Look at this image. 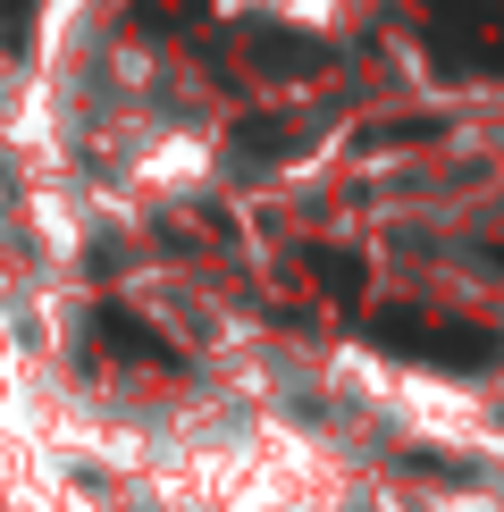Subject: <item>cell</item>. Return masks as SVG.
Wrapping results in <instances>:
<instances>
[{"instance_id":"obj_1","label":"cell","mask_w":504,"mask_h":512,"mask_svg":"<svg viewBox=\"0 0 504 512\" xmlns=\"http://www.w3.org/2000/svg\"><path fill=\"white\" fill-rule=\"evenodd\" d=\"M370 336L387 353H404V361H437V370H471V361H496L488 336H471V328H429V319H412V311H378L370 319Z\"/></svg>"},{"instance_id":"obj_2","label":"cell","mask_w":504,"mask_h":512,"mask_svg":"<svg viewBox=\"0 0 504 512\" xmlns=\"http://www.w3.org/2000/svg\"><path fill=\"white\" fill-rule=\"evenodd\" d=\"M429 51L446 59V76H471V68H488V59H504V34L471 9V0H446V9L429 17Z\"/></svg>"},{"instance_id":"obj_3","label":"cell","mask_w":504,"mask_h":512,"mask_svg":"<svg viewBox=\"0 0 504 512\" xmlns=\"http://www.w3.org/2000/svg\"><path fill=\"white\" fill-rule=\"evenodd\" d=\"M93 328L110 336V353H126V361H160V370H177V361H185V353L152 328V319H135L126 303H101V311H93Z\"/></svg>"},{"instance_id":"obj_4","label":"cell","mask_w":504,"mask_h":512,"mask_svg":"<svg viewBox=\"0 0 504 512\" xmlns=\"http://www.w3.org/2000/svg\"><path fill=\"white\" fill-rule=\"evenodd\" d=\"M252 59H261L269 76H320V42L311 34H278V26H252Z\"/></svg>"},{"instance_id":"obj_5","label":"cell","mask_w":504,"mask_h":512,"mask_svg":"<svg viewBox=\"0 0 504 512\" xmlns=\"http://www.w3.org/2000/svg\"><path fill=\"white\" fill-rule=\"evenodd\" d=\"M286 143H294V135H286L278 118H244V126H236V160H244V168H261V160H278Z\"/></svg>"},{"instance_id":"obj_6","label":"cell","mask_w":504,"mask_h":512,"mask_svg":"<svg viewBox=\"0 0 504 512\" xmlns=\"http://www.w3.org/2000/svg\"><path fill=\"white\" fill-rule=\"evenodd\" d=\"M311 269H320V286L345 294V303L362 294V261H353V252H311Z\"/></svg>"},{"instance_id":"obj_7","label":"cell","mask_w":504,"mask_h":512,"mask_svg":"<svg viewBox=\"0 0 504 512\" xmlns=\"http://www.w3.org/2000/svg\"><path fill=\"white\" fill-rule=\"evenodd\" d=\"M0 42H9V51L34 42V0H0Z\"/></svg>"}]
</instances>
